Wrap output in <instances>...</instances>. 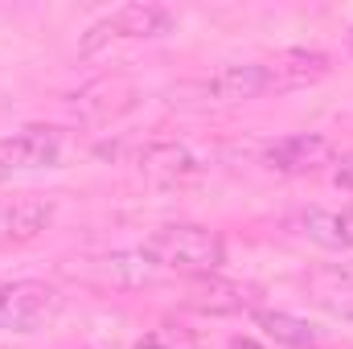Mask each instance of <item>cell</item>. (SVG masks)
Here are the masks:
<instances>
[{
    "mask_svg": "<svg viewBox=\"0 0 353 349\" xmlns=\"http://www.w3.org/2000/svg\"><path fill=\"white\" fill-rule=\"evenodd\" d=\"M157 271H176V275H214L226 263V243L218 230L197 226V222H169L152 230L140 247Z\"/></svg>",
    "mask_w": 353,
    "mask_h": 349,
    "instance_id": "obj_1",
    "label": "cell"
},
{
    "mask_svg": "<svg viewBox=\"0 0 353 349\" xmlns=\"http://www.w3.org/2000/svg\"><path fill=\"white\" fill-rule=\"evenodd\" d=\"M173 29V12L165 4H123L115 12H107L103 21H94L83 37V54L99 50L103 41H144V37H165Z\"/></svg>",
    "mask_w": 353,
    "mask_h": 349,
    "instance_id": "obj_2",
    "label": "cell"
},
{
    "mask_svg": "<svg viewBox=\"0 0 353 349\" xmlns=\"http://www.w3.org/2000/svg\"><path fill=\"white\" fill-rule=\"evenodd\" d=\"M58 312V292L41 279H12L0 288V333H33Z\"/></svg>",
    "mask_w": 353,
    "mask_h": 349,
    "instance_id": "obj_3",
    "label": "cell"
},
{
    "mask_svg": "<svg viewBox=\"0 0 353 349\" xmlns=\"http://www.w3.org/2000/svg\"><path fill=\"white\" fill-rule=\"evenodd\" d=\"M62 132L46 123L17 128L12 136L0 140V177L8 173H29V169H54L62 161Z\"/></svg>",
    "mask_w": 353,
    "mask_h": 349,
    "instance_id": "obj_4",
    "label": "cell"
},
{
    "mask_svg": "<svg viewBox=\"0 0 353 349\" xmlns=\"http://www.w3.org/2000/svg\"><path fill=\"white\" fill-rule=\"evenodd\" d=\"M337 148L329 136L321 132H296V136H283L275 144H267L263 152V165L271 173H283V177H300V173H316L321 165H333Z\"/></svg>",
    "mask_w": 353,
    "mask_h": 349,
    "instance_id": "obj_5",
    "label": "cell"
},
{
    "mask_svg": "<svg viewBox=\"0 0 353 349\" xmlns=\"http://www.w3.org/2000/svg\"><path fill=\"white\" fill-rule=\"evenodd\" d=\"M205 165H210V152H201V148H193V144H185V140L152 144V148H144V157H140V169L152 177V181H161V185H181V181H189V177L205 173Z\"/></svg>",
    "mask_w": 353,
    "mask_h": 349,
    "instance_id": "obj_6",
    "label": "cell"
},
{
    "mask_svg": "<svg viewBox=\"0 0 353 349\" xmlns=\"http://www.w3.org/2000/svg\"><path fill=\"white\" fill-rule=\"evenodd\" d=\"M271 90L263 62H243V66H222L214 79L201 83V94L214 99V103H247V99H259Z\"/></svg>",
    "mask_w": 353,
    "mask_h": 349,
    "instance_id": "obj_7",
    "label": "cell"
},
{
    "mask_svg": "<svg viewBox=\"0 0 353 349\" xmlns=\"http://www.w3.org/2000/svg\"><path fill=\"white\" fill-rule=\"evenodd\" d=\"M185 304L197 308V312H210V317H226V312H255V292L243 288V283H230V279H218V275H197V283L185 292Z\"/></svg>",
    "mask_w": 353,
    "mask_h": 349,
    "instance_id": "obj_8",
    "label": "cell"
},
{
    "mask_svg": "<svg viewBox=\"0 0 353 349\" xmlns=\"http://www.w3.org/2000/svg\"><path fill=\"white\" fill-rule=\"evenodd\" d=\"M304 292L329 317L353 321V271L350 267H312L304 275Z\"/></svg>",
    "mask_w": 353,
    "mask_h": 349,
    "instance_id": "obj_9",
    "label": "cell"
},
{
    "mask_svg": "<svg viewBox=\"0 0 353 349\" xmlns=\"http://www.w3.org/2000/svg\"><path fill=\"white\" fill-rule=\"evenodd\" d=\"M267 79L271 90H296L308 83H321L329 74V58L321 50H283L275 58H267Z\"/></svg>",
    "mask_w": 353,
    "mask_h": 349,
    "instance_id": "obj_10",
    "label": "cell"
},
{
    "mask_svg": "<svg viewBox=\"0 0 353 349\" xmlns=\"http://www.w3.org/2000/svg\"><path fill=\"white\" fill-rule=\"evenodd\" d=\"M296 230L325 247V251H350L353 247V210H325V206H312V210H300L296 214Z\"/></svg>",
    "mask_w": 353,
    "mask_h": 349,
    "instance_id": "obj_11",
    "label": "cell"
},
{
    "mask_svg": "<svg viewBox=\"0 0 353 349\" xmlns=\"http://www.w3.org/2000/svg\"><path fill=\"white\" fill-rule=\"evenodd\" d=\"M54 218L50 201H17V206H0V247H21L33 243Z\"/></svg>",
    "mask_w": 353,
    "mask_h": 349,
    "instance_id": "obj_12",
    "label": "cell"
},
{
    "mask_svg": "<svg viewBox=\"0 0 353 349\" xmlns=\"http://www.w3.org/2000/svg\"><path fill=\"white\" fill-rule=\"evenodd\" d=\"M132 99H136V90H132L128 79H99L94 87H87L83 94H74V111L83 119L103 123V119L119 115L123 107H132Z\"/></svg>",
    "mask_w": 353,
    "mask_h": 349,
    "instance_id": "obj_13",
    "label": "cell"
},
{
    "mask_svg": "<svg viewBox=\"0 0 353 349\" xmlns=\"http://www.w3.org/2000/svg\"><path fill=\"white\" fill-rule=\"evenodd\" d=\"M255 325L263 329L275 346H288V349H316V346H321V333H316V325H308L304 317H292V312L255 308Z\"/></svg>",
    "mask_w": 353,
    "mask_h": 349,
    "instance_id": "obj_14",
    "label": "cell"
},
{
    "mask_svg": "<svg viewBox=\"0 0 353 349\" xmlns=\"http://www.w3.org/2000/svg\"><path fill=\"white\" fill-rule=\"evenodd\" d=\"M103 267V275L111 279V283H123V288H136V283H148L152 275H157V267L148 263V255L136 247V251H115V255H107V259H99Z\"/></svg>",
    "mask_w": 353,
    "mask_h": 349,
    "instance_id": "obj_15",
    "label": "cell"
},
{
    "mask_svg": "<svg viewBox=\"0 0 353 349\" xmlns=\"http://www.w3.org/2000/svg\"><path fill=\"white\" fill-rule=\"evenodd\" d=\"M136 349H189V341H176L173 329H157V333H148Z\"/></svg>",
    "mask_w": 353,
    "mask_h": 349,
    "instance_id": "obj_16",
    "label": "cell"
},
{
    "mask_svg": "<svg viewBox=\"0 0 353 349\" xmlns=\"http://www.w3.org/2000/svg\"><path fill=\"white\" fill-rule=\"evenodd\" d=\"M333 181H337L341 189H353V157H350V161H341V165H337V173H333Z\"/></svg>",
    "mask_w": 353,
    "mask_h": 349,
    "instance_id": "obj_17",
    "label": "cell"
},
{
    "mask_svg": "<svg viewBox=\"0 0 353 349\" xmlns=\"http://www.w3.org/2000/svg\"><path fill=\"white\" fill-rule=\"evenodd\" d=\"M230 349H259V346H255V341H247V337H243V341H230Z\"/></svg>",
    "mask_w": 353,
    "mask_h": 349,
    "instance_id": "obj_18",
    "label": "cell"
},
{
    "mask_svg": "<svg viewBox=\"0 0 353 349\" xmlns=\"http://www.w3.org/2000/svg\"><path fill=\"white\" fill-rule=\"evenodd\" d=\"M350 50H353V29H350Z\"/></svg>",
    "mask_w": 353,
    "mask_h": 349,
    "instance_id": "obj_19",
    "label": "cell"
}]
</instances>
